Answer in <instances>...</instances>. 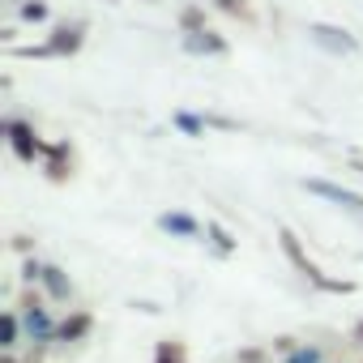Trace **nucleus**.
<instances>
[{
    "label": "nucleus",
    "mask_w": 363,
    "mask_h": 363,
    "mask_svg": "<svg viewBox=\"0 0 363 363\" xmlns=\"http://www.w3.org/2000/svg\"><path fill=\"white\" fill-rule=\"evenodd\" d=\"M354 337H359V346H363V325H354Z\"/></svg>",
    "instance_id": "obj_23"
},
{
    "label": "nucleus",
    "mask_w": 363,
    "mask_h": 363,
    "mask_svg": "<svg viewBox=\"0 0 363 363\" xmlns=\"http://www.w3.org/2000/svg\"><path fill=\"white\" fill-rule=\"evenodd\" d=\"M184 52L189 56H227L231 52V43H227V35H218V30H197V35H184Z\"/></svg>",
    "instance_id": "obj_9"
},
{
    "label": "nucleus",
    "mask_w": 363,
    "mask_h": 363,
    "mask_svg": "<svg viewBox=\"0 0 363 363\" xmlns=\"http://www.w3.org/2000/svg\"><path fill=\"white\" fill-rule=\"evenodd\" d=\"M82 43H86V22H56L52 35H48L52 56H77Z\"/></svg>",
    "instance_id": "obj_6"
},
{
    "label": "nucleus",
    "mask_w": 363,
    "mask_h": 363,
    "mask_svg": "<svg viewBox=\"0 0 363 363\" xmlns=\"http://www.w3.org/2000/svg\"><path fill=\"white\" fill-rule=\"evenodd\" d=\"M154 363H189V346L175 342V337H162L154 346Z\"/></svg>",
    "instance_id": "obj_15"
},
{
    "label": "nucleus",
    "mask_w": 363,
    "mask_h": 363,
    "mask_svg": "<svg viewBox=\"0 0 363 363\" xmlns=\"http://www.w3.org/2000/svg\"><path fill=\"white\" fill-rule=\"evenodd\" d=\"M43 295H48L52 303H69V299L77 295V286H73V278H69L60 265H48V274H43Z\"/></svg>",
    "instance_id": "obj_11"
},
{
    "label": "nucleus",
    "mask_w": 363,
    "mask_h": 363,
    "mask_svg": "<svg viewBox=\"0 0 363 363\" xmlns=\"http://www.w3.org/2000/svg\"><path fill=\"white\" fill-rule=\"evenodd\" d=\"M308 35H312V43H316V48H325V52H333V56H354V52H359L354 35H350V30H342V26L316 22V26H312Z\"/></svg>",
    "instance_id": "obj_5"
},
{
    "label": "nucleus",
    "mask_w": 363,
    "mask_h": 363,
    "mask_svg": "<svg viewBox=\"0 0 363 363\" xmlns=\"http://www.w3.org/2000/svg\"><path fill=\"white\" fill-rule=\"evenodd\" d=\"M158 231L171 240H201V223L189 210H162L158 214Z\"/></svg>",
    "instance_id": "obj_7"
},
{
    "label": "nucleus",
    "mask_w": 363,
    "mask_h": 363,
    "mask_svg": "<svg viewBox=\"0 0 363 363\" xmlns=\"http://www.w3.org/2000/svg\"><path fill=\"white\" fill-rule=\"evenodd\" d=\"M18 18L30 22V26L48 22V0H22V5H18Z\"/></svg>",
    "instance_id": "obj_17"
},
{
    "label": "nucleus",
    "mask_w": 363,
    "mask_h": 363,
    "mask_svg": "<svg viewBox=\"0 0 363 363\" xmlns=\"http://www.w3.org/2000/svg\"><path fill=\"white\" fill-rule=\"evenodd\" d=\"M206 120H210V128H227V133H231V128H240V124H235V120H227V116H206Z\"/></svg>",
    "instance_id": "obj_22"
},
{
    "label": "nucleus",
    "mask_w": 363,
    "mask_h": 363,
    "mask_svg": "<svg viewBox=\"0 0 363 363\" xmlns=\"http://www.w3.org/2000/svg\"><path fill=\"white\" fill-rule=\"evenodd\" d=\"M43 274H48V261H39V257H26L22 261V282L26 286H43Z\"/></svg>",
    "instance_id": "obj_19"
},
{
    "label": "nucleus",
    "mask_w": 363,
    "mask_h": 363,
    "mask_svg": "<svg viewBox=\"0 0 363 363\" xmlns=\"http://www.w3.org/2000/svg\"><path fill=\"white\" fill-rule=\"evenodd\" d=\"M22 342H26L22 316H18V308H5V337H0V350H5V354H18Z\"/></svg>",
    "instance_id": "obj_12"
},
{
    "label": "nucleus",
    "mask_w": 363,
    "mask_h": 363,
    "mask_svg": "<svg viewBox=\"0 0 363 363\" xmlns=\"http://www.w3.org/2000/svg\"><path fill=\"white\" fill-rule=\"evenodd\" d=\"M206 244H210L218 257H231V252H235V235H231L223 223H214V218L206 223Z\"/></svg>",
    "instance_id": "obj_13"
},
{
    "label": "nucleus",
    "mask_w": 363,
    "mask_h": 363,
    "mask_svg": "<svg viewBox=\"0 0 363 363\" xmlns=\"http://www.w3.org/2000/svg\"><path fill=\"white\" fill-rule=\"evenodd\" d=\"M0 363H18V354H5V359H0Z\"/></svg>",
    "instance_id": "obj_24"
},
{
    "label": "nucleus",
    "mask_w": 363,
    "mask_h": 363,
    "mask_svg": "<svg viewBox=\"0 0 363 363\" xmlns=\"http://www.w3.org/2000/svg\"><path fill=\"white\" fill-rule=\"evenodd\" d=\"M282 363H325V350H320V346H312V342H299Z\"/></svg>",
    "instance_id": "obj_18"
},
{
    "label": "nucleus",
    "mask_w": 363,
    "mask_h": 363,
    "mask_svg": "<svg viewBox=\"0 0 363 363\" xmlns=\"http://www.w3.org/2000/svg\"><path fill=\"white\" fill-rule=\"evenodd\" d=\"M0 133H5V141H9V150L18 154V162H26V167H35V162H43V137L26 124V120H18V116H5L0 120Z\"/></svg>",
    "instance_id": "obj_3"
},
{
    "label": "nucleus",
    "mask_w": 363,
    "mask_h": 363,
    "mask_svg": "<svg viewBox=\"0 0 363 363\" xmlns=\"http://www.w3.org/2000/svg\"><path fill=\"white\" fill-rule=\"evenodd\" d=\"M240 363H265V350L261 346H248V350H240Z\"/></svg>",
    "instance_id": "obj_21"
},
{
    "label": "nucleus",
    "mask_w": 363,
    "mask_h": 363,
    "mask_svg": "<svg viewBox=\"0 0 363 363\" xmlns=\"http://www.w3.org/2000/svg\"><path fill=\"white\" fill-rule=\"evenodd\" d=\"M43 171H48V179H69L73 175V150H69V141H48L43 145Z\"/></svg>",
    "instance_id": "obj_8"
},
{
    "label": "nucleus",
    "mask_w": 363,
    "mask_h": 363,
    "mask_svg": "<svg viewBox=\"0 0 363 363\" xmlns=\"http://www.w3.org/2000/svg\"><path fill=\"white\" fill-rule=\"evenodd\" d=\"M90 329H94V316H90L86 308H73V312L60 320L56 342H86V337H90Z\"/></svg>",
    "instance_id": "obj_10"
},
{
    "label": "nucleus",
    "mask_w": 363,
    "mask_h": 363,
    "mask_svg": "<svg viewBox=\"0 0 363 363\" xmlns=\"http://www.w3.org/2000/svg\"><path fill=\"white\" fill-rule=\"evenodd\" d=\"M18 316H22V329H26V342L35 346H43V342H56V329H60V320L52 316V308L43 303V295L39 291H30L26 286V295H22V303H18Z\"/></svg>",
    "instance_id": "obj_2"
},
{
    "label": "nucleus",
    "mask_w": 363,
    "mask_h": 363,
    "mask_svg": "<svg viewBox=\"0 0 363 363\" xmlns=\"http://www.w3.org/2000/svg\"><path fill=\"white\" fill-rule=\"evenodd\" d=\"M210 5H214L218 13H227V18H240V22H252V5H248V0H210Z\"/></svg>",
    "instance_id": "obj_16"
},
{
    "label": "nucleus",
    "mask_w": 363,
    "mask_h": 363,
    "mask_svg": "<svg viewBox=\"0 0 363 363\" xmlns=\"http://www.w3.org/2000/svg\"><path fill=\"white\" fill-rule=\"evenodd\" d=\"M171 124H175L179 133H189V137H206V133H210V120H206V116H197V111H175V116H171Z\"/></svg>",
    "instance_id": "obj_14"
},
{
    "label": "nucleus",
    "mask_w": 363,
    "mask_h": 363,
    "mask_svg": "<svg viewBox=\"0 0 363 363\" xmlns=\"http://www.w3.org/2000/svg\"><path fill=\"white\" fill-rule=\"evenodd\" d=\"M278 244H282V252H286V261L316 286V291H329V295H350L354 291V282H346V278H329L308 252H303V244H299V235L291 231V227H278Z\"/></svg>",
    "instance_id": "obj_1"
},
{
    "label": "nucleus",
    "mask_w": 363,
    "mask_h": 363,
    "mask_svg": "<svg viewBox=\"0 0 363 363\" xmlns=\"http://www.w3.org/2000/svg\"><path fill=\"white\" fill-rule=\"evenodd\" d=\"M179 30H184V35H197V30H206V13H201L197 5H189L184 13H179Z\"/></svg>",
    "instance_id": "obj_20"
},
{
    "label": "nucleus",
    "mask_w": 363,
    "mask_h": 363,
    "mask_svg": "<svg viewBox=\"0 0 363 363\" xmlns=\"http://www.w3.org/2000/svg\"><path fill=\"white\" fill-rule=\"evenodd\" d=\"M299 189L312 193V197H320V201H329V206H337V210H346V214H359V218H363V193H354V189H342V184L320 179V175L299 179Z\"/></svg>",
    "instance_id": "obj_4"
}]
</instances>
